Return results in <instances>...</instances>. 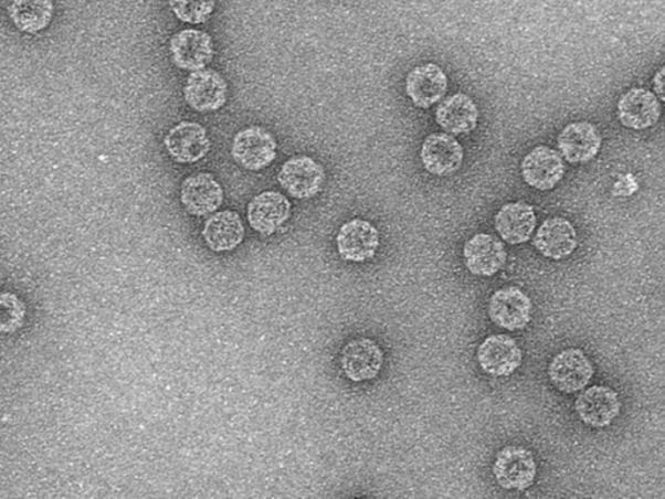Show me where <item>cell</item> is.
<instances>
[{
    "label": "cell",
    "mask_w": 665,
    "mask_h": 499,
    "mask_svg": "<svg viewBox=\"0 0 665 499\" xmlns=\"http://www.w3.org/2000/svg\"><path fill=\"white\" fill-rule=\"evenodd\" d=\"M169 6L177 19L182 23L204 24L215 11V0H169Z\"/></svg>",
    "instance_id": "obj_26"
},
{
    "label": "cell",
    "mask_w": 665,
    "mask_h": 499,
    "mask_svg": "<svg viewBox=\"0 0 665 499\" xmlns=\"http://www.w3.org/2000/svg\"><path fill=\"white\" fill-rule=\"evenodd\" d=\"M463 256L469 273L483 277L498 274L507 261L504 242L487 233H478L465 242Z\"/></svg>",
    "instance_id": "obj_10"
},
{
    "label": "cell",
    "mask_w": 665,
    "mask_h": 499,
    "mask_svg": "<svg viewBox=\"0 0 665 499\" xmlns=\"http://www.w3.org/2000/svg\"><path fill=\"white\" fill-rule=\"evenodd\" d=\"M205 245L212 252H232L245 238V226L234 211H220L207 220L202 232Z\"/></svg>",
    "instance_id": "obj_23"
},
{
    "label": "cell",
    "mask_w": 665,
    "mask_h": 499,
    "mask_svg": "<svg viewBox=\"0 0 665 499\" xmlns=\"http://www.w3.org/2000/svg\"><path fill=\"white\" fill-rule=\"evenodd\" d=\"M662 106L655 94L646 89H631L619 100L618 116L626 128L644 130L659 121Z\"/></svg>",
    "instance_id": "obj_19"
},
{
    "label": "cell",
    "mask_w": 665,
    "mask_h": 499,
    "mask_svg": "<svg viewBox=\"0 0 665 499\" xmlns=\"http://www.w3.org/2000/svg\"><path fill=\"white\" fill-rule=\"evenodd\" d=\"M183 97L194 112H218L228 100L226 81L215 70L194 71L183 87Z\"/></svg>",
    "instance_id": "obj_4"
},
{
    "label": "cell",
    "mask_w": 665,
    "mask_h": 499,
    "mask_svg": "<svg viewBox=\"0 0 665 499\" xmlns=\"http://www.w3.org/2000/svg\"><path fill=\"white\" fill-rule=\"evenodd\" d=\"M623 188H624V190H623L622 194H620V195H630V194H627L626 189H630L631 193L635 192V190H637V182H635L632 179V176H626V178L620 180L616 183L615 194H618L620 192V190H622Z\"/></svg>",
    "instance_id": "obj_29"
},
{
    "label": "cell",
    "mask_w": 665,
    "mask_h": 499,
    "mask_svg": "<svg viewBox=\"0 0 665 499\" xmlns=\"http://www.w3.org/2000/svg\"><path fill=\"white\" fill-rule=\"evenodd\" d=\"M379 247L380 233L367 220L352 219L338 232V254L347 262L366 263L371 261Z\"/></svg>",
    "instance_id": "obj_6"
},
{
    "label": "cell",
    "mask_w": 665,
    "mask_h": 499,
    "mask_svg": "<svg viewBox=\"0 0 665 499\" xmlns=\"http://www.w3.org/2000/svg\"><path fill=\"white\" fill-rule=\"evenodd\" d=\"M602 145L600 131L587 121L567 125L558 138V146L569 163H587L597 157Z\"/></svg>",
    "instance_id": "obj_21"
},
{
    "label": "cell",
    "mask_w": 665,
    "mask_h": 499,
    "mask_svg": "<svg viewBox=\"0 0 665 499\" xmlns=\"http://www.w3.org/2000/svg\"><path fill=\"white\" fill-rule=\"evenodd\" d=\"M654 91L657 97L665 102V65L656 72L654 77Z\"/></svg>",
    "instance_id": "obj_28"
},
{
    "label": "cell",
    "mask_w": 665,
    "mask_h": 499,
    "mask_svg": "<svg viewBox=\"0 0 665 499\" xmlns=\"http://www.w3.org/2000/svg\"><path fill=\"white\" fill-rule=\"evenodd\" d=\"M464 149L457 139L445 134L428 136L421 148V161L425 170L445 178L461 170Z\"/></svg>",
    "instance_id": "obj_16"
},
{
    "label": "cell",
    "mask_w": 665,
    "mask_h": 499,
    "mask_svg": "<svg viewBox=\"0 0 665 499\" xmlns=\"http://www.w3.org/2000/svg\"><path fill=\"white\" fill-rule=\"evenodd\" d=\"M382 364L383 351L373 340H352L342 350V371L353 383H365L376 379Z\"/></svg>",
    "instance_id": "obj_12"
},
{
    "label": "cell",
    "mask_w": 665,
    "mask_h": 499,
    "mask_svg": "<svg viewBox=\"0 0 665 499\" xmlns=\"http://www.w3.org/2000/svg\"><path fill=\"white\" fill-rule=\"evenodd\" d=\"M166 149L177 163L191 164L205 158L211 150L209 134L201 124L182 121L165 138Z\"/></svg>",
    "instance_id": "obj_7"
},
{
    "label": "cell",
    "mask_w": 665,
    "mask_h": 499,
    "mask_svg": "<svg viewBox=\"0 0 665 499\" xmlns=\"http://www.w3.org/2000/svg\"><path fill=\"white\" fill-rule=\"evenodd\" d=\"M440 127L451 135H467L478 123L476 103L467 94L456 93L443 100L435 113Z\"/></svg>",
    "instance_id": "obj_24"
},
{
    "label": "cell",
    "mask_w": 665,
    "mask_h": 499,
    "mask_svg": "<svg viewBox=\"0 0 665 499\" xmlns=\"http://www.w3.org/2000/svg\"><path fill=\"white\" fill-rule=\"evenodd\" d=\"M594 367L580 349H567L553 357L549 365V378L561 393L582 391L593 379Z\"/></svg>",
    "instance_id": "obj_3"
},
{
    "label": "cell",
    "mask_w": 665,
    "mask_h": 499,
    "mask_svg": "<svg viewBox=\"0 0 665 499\" xmlns=\"http://www.w3.org/2000/svg\"><path fill=\"white\" fill-rule=\"evenodd\" d=\"M535 247L546 258L561 261L578 247V233L564 217H550L537 231Z\"/></svg>",
    "instance_id": "obj_20"
},
{
    "label": "cell",
    "mask_w": 665,
    "mask_h": 499,
    "mask_svg": "<svg viewBox=\"0 0 665 499\" xmlns=\"http://www.w3.org/2000/svg\"><path fill=\"white\" fill-rule=\"evenodd\" d=\"M7 11L20 32L36 34L51 24L55 7L53 0H11Z\"/></svg>",
    "instance_id": "obj_25"
},
{
    "label": "cell",
    "mask_w": 665,
    "mask_h": 499,
    "mask_svg": "<svg viewBox=\"0 0 665 499\" xmlns=\"http://www.w3.org/2000/svg\"><path fill=\"white\" fill-rule=\"evenodd\" d=\"M176 67L184 71H199L209 65L213 59L211 35L196 29H184L172 36L169 43Z\"/></svg>",
    "instance_id": "obj_13"
},
{
    "label": "cell",
    "mask_w": 665,
    "mask_h": 499,
    "mask_svg": "<svg viewBox=\"0 0 665 499\" xmlns=\"http://www.w3.org/2000/svg\"><path fill=\"white\" fill-rule=\"evenodd\" d=\"M181 202L191 215H210L223 204L224 190L211 173L191 174L182 183Z\"/></svg>",
    "instance_id": "obj_15"
},
{
    "label": "cell",
    "mask_w": 665,
    "mask_h": 499,
    "mask_svg": "<svg viewBox=\"0 0 665 499\" xmlns=\"http://www.w3.org/2000/svg\"><path fill=\"white\" fill-rule=\"evenodd\" d=\"M446 73L440 65L426 63L413 68L405 81V91L419 108H431L439 103L447 92Z\"/></svg>",
    "instance_id": "obj_18"
},
{
    "label": "cell",
    "mask_w": 665,
    "mask_h": 499,
    "mask_svg": "<svg viewBox=\"0 0 665 499\" xmlns=\"http://www.w3.org/2000/svg\"><path fill=\"white\" fill-rule=\"evenodd\" d=\"M477 361L490 376L507 378L521 365L522 352L513 337L494 335L479 344Z\"/></svg>",
    "instance_id": "obj_8"
},
{
    "label": "cell",
    "mask_w": 665,
    "mask_h": 499,
    "mask_svg": "<svg viewBox=\"0 0 665 499\" xmlns=\"http://www.w3.org/2000/svg\"><path fill=\"white\" fill-rule=\"evenodd\" d=\"M566 167L559 153L548 146H537L521 163L524 181L537 190H551L563 179Z\"/></svg>",
    "instance_id": "obj_14"
},
{
    "label": "cell",
    "mask_w": 665,
    "mask_h": 499,
    "mask_svg": "<svg viewBox=\"0 0 665 499\" xmlns=\"http://www.w3.org/2000/svg\"><path fill=\"white\" fill-rule=\"evenodd\" d=\"M324 181L321 164L305 156L287 160L278 173L279 185L297 200H309L319 194Z\"/></svg>",
    "instance_id": "obj_5"
},
{
    "label": "cell",
    "mask_w": 665,
    "mask_h": 499,
    "mask_svg": "<svg viewBox=\"0 0 665 499\" xmlns=\"http://www.w3.org/2000/svg\"><path fill=\"white\" fill-rule=\"evenodd\" d=\"M494 225L507 244H526L536 230L535 209L524 202L507 203L495 215Z\"/></svg>",
    "instance_id": "obj_22"
},
{
    "label": "cell",
    "mask_w": 665,
    "mask_h": 499,
    "mask_svg": "<svg viewBox=\"0 0 665 499\" xmlns=\"http://www.w3.org/2000/svg\"><path fill=\"white\" fill-rule=\"evenodd\" d=\"M493 475L502 488L527 490L534 486L537 476L534 454L522 446L505 447L495 457Z\"/></svg>",
    "instance_id": "obj_1"
},
{
    "label": "cell",
    "mask_w": 665,
    "mask_h": 499,
    "mask_svg": "<svg viewBox=\"0 0 665 499\" xmlns=\"http://www.w3.org/2000/svg\"><path fill=\"white\" fill-rule=\"evenodd\" d=\"M2 306L9 308V311L3 310L2 329L3 332H14L22 326V320L25 317V308L21 300L10 293H6L2 297Z\"/></svg>",
    "instance_id": "obj_27"
},
{
    "label": "cell",
    "mask_w": 665,
    "mask_h": 499,
    "mask_svg": "<svg viewBox=\"0 0 665 499\" xmlns=\"http://www.w3.org/2000/svg\"><path fill=\"white\" fill-rule=\"evenodd\" d=\"M530 298L519 288L508 286L494 293L489 300V317L495 326L507 330L526 328L531 319Z\"/></svg>",
    "instance_id": "obj_11"
},
{
    "label": "cell",
    "mask_w": 665,
    "mask_h": 499,
    "mask_svg": "<svg viewBox=\"0 0 665 499\" xmlns=\"http://www.w3.org/2000/svg\"><path fill=\"white\" fill-rule=\"evenodd\" d=\"M574 410L589 427L604 428L616 420L622 410V402L612 387L595 385L579 395L574 402Z\"/></svg>",
    "instance_id": "obj_9"
},
{
    "label": "cell",
    "mask_w": 665,
    "mask_h": 499,
    "mask_svg": "<svg viewBox=\"0 0 665 499\" xmlns=\"http://www.w3.org/2000/svg\"><path fill=\"white\" fill-rule=\"evenodd\" d=\"M292 215V203L278 192H264L249 203V224L257 233L270 236L279 230Z\"/></svg>",
    "instance_id": "obj_17"
},
{
    "label": "cell",
    "mask_w": 665,
    "mask_h": 499,
    "mask_svg": "<svg viewBox=\"0 0 665 499\" xmlns=\"http://www.w3.org/2000/svg\"><path fill=\"white\" fill-rule=\"evenodd\" d=\"M232 156L245 170L261 171L275 161L277 142L267 129L254 125L235 135Z\"/></svg>",
    "instance_id": "obj_2"
}]
</instances>
